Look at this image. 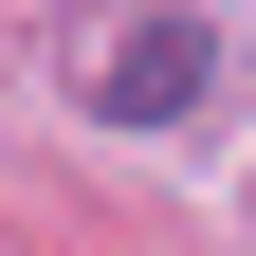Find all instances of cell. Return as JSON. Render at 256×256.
Segmentation results:
<instances>
[{"mask_svg":"<svg viewBox=\"0 0 256 256\" xmlns=\"http://www.w3.org/2000/svg\"><path fill=\"white\" fill-rule=\"evenodd\" d=\"M202 74H220V18L146 0V18L110 37V74H92V110H110V128H165V110H202Z\"/></svg>","mask_w":256,"mask_h":256,"instance_id":"cell-1","label":"cell"}]
</instances>
